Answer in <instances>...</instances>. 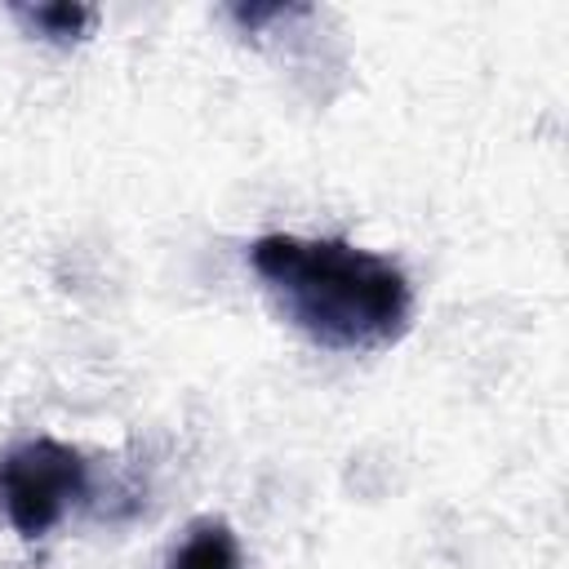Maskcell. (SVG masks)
I'll return each mask as SVG.
<instances>
[{
  "instance_id": "1",
  "label": "cell",
  "mask_w": 569,
  "mask_h": 569,
  "mask_svg": "<svg viewBox=\"0 0 569 569\" xmlns=\"http://www.w3.org/2000/svg\"><path fill=\"white\" fill-rule=\"evenodd\" d=\"M249 262L289 325L329 351H382L413 316L405 271L347 240L258 236Z\"/></svg>"
},
{
  "instance_id": "2",
  "label": "cell",
  "mask_w": 569,
  "mask_h": 569,
  "mask_svg": "<svg viewBox=\"0 0 569 569\" xmlns=\"http://www.w3.org/2000/svg\"><path fill=\"white\" fill-rule=\"evenodd\" d=\"M84 458L62 440H22L0 453V507L22 538L49 533L76 498H84Z\"/></svg>"
},
{
  "instance_id": "3",
  "label": "cell",
  "mask_w": 569,
  "mask_h": 569,
  "mask_svg": "<svg viewBox=\"0 0 569 569\" xmlns=\"http://www.w3.org/2000/svg\"><path fill=\"white\" fill-rule=\"evenodd\" d=\"M169 569H240V542L222 520H196Z\"/></svg>"
},
{
  "instance_id": "4",
  "label": "cell",
  "mask_w": 569,
  "mask_h": 569,
  "mask_svg": "<svg viewBox=\"0 0 569 569\" xmlns=\"http://www.w3.org/2000/svg\"><path fill=\"white\" fill-rule=\"evenodd\" d=\"M22 18H31V27H40L53 40H76L93 22V9H80V4H36V9H22Z\"/></svg>"
}]
</instances>
